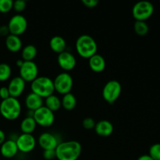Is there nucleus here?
<instances>
[{
  "label": "nucleus",
  "instance_id": "1",
  "mask_svg": "<svg viewBox=\"0 0 160 160\" xmlns=\"http://www.w3.org/2000/svg\"><path fill=\"white\" fill-rule=\"evenodd\" d=\"M82 146L77 141L62 142L56 148V159L58 160H78L81 156Z\"/></svg>",
  "mask_w": 160,
  "mask_h": 160
},
{
  "label": "nucleus",
  "instance_id": "2",
  "mask_svg": "<svg viewBox=\"0 0 160 160\" xmlns=\"http://www.w3.org/2000/svg\"><path fill=\"white\" fill-rule=\"evenodd\" d=\"M76 51L81 57L84 59H90L96 54L98 45L92 36L88 34H82L79 36L75 44Z\"/></svg>",
  "mask_w": 160,
  "mask_h": 160
},
{
  "label": "nucleus",
  "instance_id": "3",
  "mask_svg": "<svg viewBox=\"0 0 160 160\" xmlns=\"http://www.w3.org/2000/svg\"><path fill=\"white\" fill-rule=\"evenodd\" d=\"M31 92L36 94L41 98H45L53 95L55 92L53 80L48 77H38L31 84Z\"/></svg>",
  "mask_w": 160,
  "mask_h": 160
},
{
  "label": "nucleus",
  "instance_id": "4",
  "mask_svg": "<svg viewBox=\"0 0 160 160\" xmlns=\"http://www.w3.org/2000/svg\"><path fill=\"white\" fill-rule=\"evenodd\" d=\"M21 112V104L17 98L9 97L2 100L0 103V114L8 120H15L20 117Z\"/></svg>",
  "mask_w": 160,
  "mask_h": 160
},
{
  "label": "nucleus",
  "instance_id": "5",
  "mask_svg": "<svg viewBox=\"0 0 160 160\" xmlns=\"http://www.w3.org/2000/svg\"><path fill=\"white\" fill-rule=\"evenodd\" d=\"M154 12V6L148 1H140L132 8V15L135 20L146 21Z\"/></svg>",
  "mask_w": 160,
  "mask_h": 160
},
{
  "label": "nucleus",
  "instance_id": "6",
  "mask_svg": "<svg viewBox=\"0 0 160 160\" xmlns=\"http://www.w3.org/2000/svg\"><path fill=\"white\" fill-rule=\"evenodd\" d=\"M122 92L121 84L117 80L109 81L102 89V97L109 104H113L117 101Z\"/></svg>",
  "mask_w": 160,
  "mask_h": 160
},
{
  "label": "nucleus",
  "instance_id": "7",
  "mask_svg": "<svg viewBox=\"0 0 160 160\" xmlns=\"http://www.w3.org/2000/svg\"><path fill=\"white\" fill-rule=\"evenodd\" d=\"M55 92L64 95L70 93L73 85V78L68 72L59 73L53 80Z\"/></svg>",
  "mask_w": 160,
  "mask_h": 160
},
{
  "label": "nucleus",
  "instance_id": "8",
  "mask_svg": "<svg viewBox=\"0 0 160 160\" xmlns=\"http://www.w3.org/2000/svg\"><path fill=\"white\" fill-rule=\"evenodd\" d=\"M33 118L35 120L37 125L42 128H49L55 122V114L48 108L43 106L34 111Z\"/></svg>",
  "mask_w": 160,
  "mask_h": 160
},
{
  "label": "nucleus",
  "instance_id": "9",
  "mask_svg": "<svg viewBox=\"0 0 160 160\" xmlns=\"http://www.w3.org/2000/svg\"><path fill=\"white\" fill-rule=\"evenodd\" d=\"M7 26L9 34L20 36L26 31L28 28V20L24 16L21 14H16L11 17Z\"/></svg>",
  "mask_w": 160,
  "mask_h": 160
},
{
  "label": "nucleus",
  "instance_id": "10",
  "mask_svg": "<svg viewBox=\"0 0 160 160\" xmlns=\"http://www.w3.org/2000/svg\"><path fill=\"white\" fill-rule=\"evenodd\" d=\"M20 77L25 82H32L38 77V67L34 61H24L20 68Z\"/></svg>",
  "mask_w": 160,
  "mask_h": 160
},
{
  "label": "nucleus",
  "instance_id": "11",
  "mask_svg": "<svg viewBox=\"0 0 160 160\" xmlns=\"http://www.w3.org/2000/svg\"><path fill=\"white\" fill-rule=\"evenodd\" d=\"M19 152L29 153L34 149L36 146V139L32 134H21L16 139Z\"/></svg>",
  "mask_w": 160,
  "mask_h": 160
},
{
  "label": "nucleus",
  "instance_id": "12",
  "mask_svg": "<svg viewBox=\"0 0 160 160\" xmlns=\"http://www.w3.org/2000/svg\"><path fill=\"white\" fill-rule=\"evenodd\" d=\"M59 143L57 137L48 132L42 133L38 139V144L43 150H55Z\"/></svg>",
  "mask_w": 160,
  "mask_h": 160
},
{
  "label": "nucleus",
  "instance_id": "13",
  "mask_svg": "<svg viewBox=\"0 0 160 160\" xmlns=\"http://www.w3.org/2000/svg\"><path fill=\"white\" fill-rule=\"evenodd\" d=\"M57 62L59 67L62 69L64 72H68L75 68L77 60L75 56L71 52L65 51L58 55Z\"/></svg>",
  "mask_w": 160,
  "mask_h": 160
},
{
  "label": "nucleus",
  "instance_id": "14",
  "mask_svg": "<svg viewBox=\"0 0 160 160\" xmlns=\"http://www.w3.org/2000/svg\"><path fill=\"white\" fill-rule=\"evenodd\" d=\"M26 87V82L19 77H15L9 81L8 89H9L10 97L17 98L23 94Z\"/></svg>",
  "mask_w": 160,
  "mask_h": 160
},
{
  "label": "nucleus",
  "instance_id": "15",
  "mask_svg": "<svg viewBox=\"0 0 160 160\" xmlns=\"http://www.w3.org/2000/svg\"><path fill=\"white\" fill-rule=\"evenodd\" d=\"M16 140H6V142L0 147V153L2 156L6 159H11L17 156L18 153Z\"/></svg>",
  "mask_w": 160,
  "mask_h": 160
},
{
  "label": "nucleus",
  "instance_id": "16",
  "mask_svg": "<svg viewBox=\"0 0 160 160\" xmlns=\"http://www.w3.org/2000/svg\"><path fill=\"white\" fill-rule=\"evenodd\" d=\"M95 131L100 137H109L113 132V125L110 121L106 120H102L96 123L95 127Z\"/></svg>",
  "mask_w": 160,
  "mask_h": 160
},
{
  "label": "nucleus",
  "instance_id": "17",
  "mask_svg": "<svg viewBox=\"0 0 160 160\" xmlns=\"http://www.w3.org/2000/svg\"><path fill=\"white\" fill-rule=\"evenodd\" d=\"M88 65L92 71L95 73H101L106 69V62L102 56L96 53L88 59Z\"/></svg>",
  "mask_w": 160,
  "mask_h": 160
},
{
  "label": "nucleus",
  "instance_id": "18",
  "mask_svg": "<svg viewBox=\"0 0 160 160\" xmlns=\"http://www.w3.org/2000/svg\"><path fill=\"white\" fill-rule=\"evenodd\" d=\"M43 98L33 92L28 94L25 98V106L28 110H37L39 108L43 106Z\"/></svg>",
  "mask_w": 160,
  "mask_h": 160
},
{
  "label": "nucleus",
  "instance_id": "19",
  "mask_svg": "<svg viewBox=\"0 0 160 160\" xmlns=\"http://www.w3.org/2000/svg\"><path fill=\"white\" fill-rule=\"evenodd\" d=\"M5 44L6 48L11 52H17L20 51L22 50V46H23V43L20 36L13 35V34H9L6 38Z\"/></svg>",
  "mask_w": 160,
  "mask_h": 160
},
{
  "label": "nucleus",
  "instance_id": "20",
  "mask_svg": "<svg viewBox=\"0 0 160 160\" xmlns=\"http://www.w3.org/2000/svg\"><path fill=\"white\" fill-rule=\"evenodd\" d=\"M49 46L52 51L59 55L67 49V42L62 36H53L49 41Z\"/></svg>",
  "mask_w": 160,
  "mask_h": 160
},
{
  "label": "nucleus",
  "instance_id": "21",
  "mask_svg": "<svg viewBox=\"0 0 160 160\" xmlns=\"http://www.w3.org/2000/svg\"><path fill=\"white\" fill-rule=\"evenodd\" d=\"M37 123L33 117H26L20 123V131L22 134H32V133L35 131Z\"/></svg>",
  "mask_w": 160,
  "mask_h": 160
},
{
  "label": "nucleus",
  "instance_id": "22",
  "mask_svg": "<svg viewBox=\"0 0 160 160\" xmlns=\"http://www.w3.org/2000/svg\"><path fill=\"white\" fill-rule=\"evenodd\" d=\"M45 107L48 108L49 110H51L52 112H55L56 111L59 110V109L62 106L61 104V99L56 95H52L50 96L45 98Z\"/></svg>",
  "mask_w": 160,
  "mask_h": 160
},
{
  "label": "nucleus",
  "instance_id": "23",
  "mask_svg": "<svg viewBox=\"0 0 160 160\" xmlns=\"http://www.w3.org/2000/svg\"><path fill=\"white\" fill-rule=\"evenodd\" d=\"M38 49L34 45H28L21 50V57L23 61H33L37 56Z\"/></svg>",
  "mask_w": 160,
  "mask_h": 160
},
{
  "label": "nucleus",
  "instance_id": "24",
  "mask_svg": "<svg viewBox=\"0 0 160 160\" xmlns=\"http://www.w3.org/2000/svg\"><path fill=\"white\" fill-rule=\"evenodd\" d=\"M61 104H62V107L66 110H73L77 106L76 97L71 92L66 94L62 96V100H61Z\"/></svg>",
  "mask_w": 160,
  "mask_h": 160
},
{
  "label": "nucleus",
  "instance_id": "25",
  "mask_svg": "<svg viewBox=\"0 0 160 160\" xmlns=\"http://www.w3.org/2000/svg\"><path fill=\"white\" fill-rule=\"evenodd\" d=\"M134 31L138 35L145 36L146 35L149 31L148 25L145 21H138L136 20L134 24Z\"/></svg>",
  "mask_w": 160,
  "mask_h": 160
},
{
  "label": "nucleus",
  "instance_id": "26",
  "mask_svg": "<svg viewBox=\"0 0 160 160\" xmlns=\"http://www.w3.org/2000/svg\"><path fill=\"white\" fill-rule=\"evenodd\" d=\"M12 74V69L9 64L6 62L0 63V81H6L10 78Z\"/></svg>",
  "mask_w": 160,
  "mask_h": 160
},
{
  "label": "nucleus",
  "instance_id": "27",
  "mask_svg": "<svg viewBox=\"0 0 160 160\" xmlns=\"http://www.w3.org/2000/svg\"><path fill=\"white\" fill-rule=\"evenodd\" d=\"M148 155L153 160H160V143L153 144L150 147Z\"/></svg>",
  "mask_w": 160,
  "mask_h": 160
},
{
  "label": "nucleus",
  "instance_id": "28",
  "mask_svg": "<svg viewBox=\"0 0 160 160\" xmlns=\"http://www.w3.org/2000/svg\"><path fill=\"white\" fill-rule=\"evenodd\" d=\"M13 1L12 0H0V12L6 13L12 9Z\"/></svg>",
  "mask_w": 160,
  "mask_h": 160
},
{
  "label": "nucleus",
  "instance_id": "29",
  "mask_svg": "<svg viewBox=\"0 0 160 160\" xmlns=\"http://www.w3.org/2000/svg\"><path fill=\"white\" fill-rule=\"evenodd\" d=\"M27 7V2L24 0H17V1L13 2V6H12V9L17 12H21L26 9Z\"/></svg>",
  "mask_w": 160,
  "mask_h": 160
},
{
  "label": "nucleus",
  "instance_id": "30",
  "mask_svg": "<svg viewBox=\"0 0 160 160\" xmlns=\"http://www.w3.org/2000/svg\"><path fill=\"white\" fill-rule=\"evenodd\" d=\"M95 124H96V123H95L94 119L92 118V117H86L82 121L83 128L86 130L94 129L95 127Z\"/></svg>",
  "mask_w": 160,
  "mask_h": 160
},
{
  "label": "nucleus",
  "instance_id": "31",
  "mask_svg": "<svg viewBox=\"0 0 160 160\" xmlns=\"http://www.w3.org/2000/svg\"><path fill=\"white\" fill-rule=\"evenodd\" d=\"M43 157L45 160H52L56 158V149L52 150H44Z\"/></svg>",
  "mask_w": 160,
  "mask_h": 160
},
{
  "label": "nucleus",
  "instance_id": "32",
  "mask_svg": "<svg viewBox=\"0 0 160 160\" xmlns=\"http://www.w3.org/2000/svg\"><path fill=\"white\" fill-rule=\"evenodd\" d=\"M10 95H9V89L6 86H3V87L0 88V98L2 100H5L6 98H9Z\"/></svg>",
  "mask_w": 160,
  "mask_h": 160
},
{
  "label": "nucleus",
  "instance_id": "33",
  "mask_svg": "<svg viewBox=\"0 0 160 160\" xmlns=\"http://www.w3.org/2000/svg\"><path fill=\"white\" fill-rule=\"evenodd\" d=\"M82 3L87 8H95L98 6L99 2L98 0H82Z\"/></svg>",
  "mask_w": 160,
  "mask_h": 160
},
{
  "label": "nucleus",
  "instance_id": "34",
  "mask_svg": "<svg viewBox=\"0 0 160 160\" xmlns=\"http://www.w3.org/2000/svg\"><path fill=\"white\" fill-rule=\"evenodd\" d=\"M9 34H9V31L7 25H3V26L0 27V35L6 38Z\"/></svg>",
  "mask_w": 160,
  "mask_h": 160
},
{
  "label": "nucleus",
  "instance_id": "35",
  "mask_svg": "<svg viewBox=\"0 0 160 160\" xmlns=\"http://www.w3.org/2000/svg\"><path fill=\"white\" fill-rule=\"evenodd\" d=\"M6 142V134L2 130H0V146Z\"/></svg>",
  "mask_w": 160,
  "mask_h": 160
},
{
  "label": "nucleus",
  "instance_id": "36",
  "mask_svg": "<svg viewBox=\"0 0 160 160\" xmlns=\"http://www.w3.org/2000/svg\"><path fill=\"white\" fill-rule=\"evenodd\" d=\"M137 160H153V159H152L148 155H142V156H139L138 159Z\"/></svg>",
  "mask_w": 160,
  "mask_h": 160
},
{
  "label": "nucleus",
  "instance_id": "37",
  "mask_svg": "<svg viewBox=\"0 0 160 160\" xmlns=\"http://www.w3.org/2000/svg\"><path fill=\"white\" fill-rule=\"evenodd\" d=\"M23 62H24V61H23V59H17V60L16 61V65H17V67H19V68H20V67H21V66L23 65Z\"/></svg>",
  "mask_w": 160,
  "mask_h": 160
}]
</instances>
